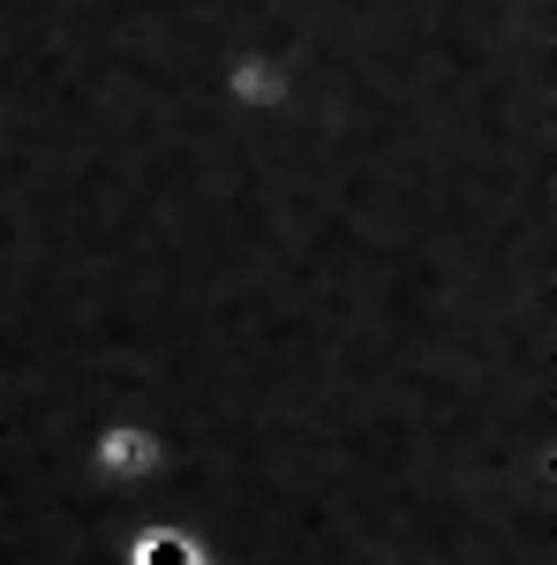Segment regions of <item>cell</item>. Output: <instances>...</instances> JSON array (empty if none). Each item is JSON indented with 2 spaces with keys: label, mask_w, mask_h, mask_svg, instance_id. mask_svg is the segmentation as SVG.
<instances>
[{
  "label": "cell",
  "mask_w": 557,
  "mask_h": 565,
  "mask_svg": "<svg viewBox=\"0 0 557 565\" xmlns=\"http://www.w3.org/2000/svg\"><path fill=\"white\" fill-rule=\"evenodd\" d=\"M98 468H106V476H151V468H159V437L143 430V423L98 430Z\"/></svg>",
  "instance_id": "obj_1"
},
{
  "label": "cell",
  "mask_w": 557,
  "mask_h": 565,
  "mask_svg": "<svg viewBox=\"0 0 557 565\" xmlns=\"http://www.w3.org/2000/svg\"><path fill=\"white\" fill-rule=\"evenodd\" d=\"M129 565H212V551H204L181 521H151L129 543Z\"/></svg>",
  "instance_id": "obj_2"
}]
</instances>
